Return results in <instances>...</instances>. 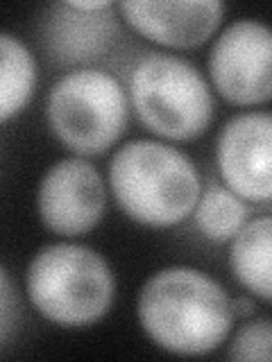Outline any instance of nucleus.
Wrapping results in <instances>:
<instances>
[{
    "label": "nucleus",
    "mask_w": 272,
    "mask_h": 362,
    "mask_svg": "<svg viewBox=\"0 0 272 362\" xmlns=\"http://www.w3.org/2000/svg\"><path fill=\"white\" fill-rule=\"evenodd\" d=\"M136 315L147 337L175 356H204L218 349L234 324L232 299L207 272L173 265L141 288Z\"/></svg>",
    "instance_id": "obj_1"
},
{
    "label": "nucleus",
    "mask_w": 272,
    "mask_h": 362,
    "mask_svg": "<svg viewBox=\"0 0 272 362\" xmlns=\"http://www.w3.org/2000/svg\"><path fill=\"white\" fill-rule=\"evenodd\" d=\"M111 195L130 220L152 229L184 222L196 209L202 179L191 158L162 141L125 143L109 163Z\"/></svg>",
    "instance_id": "obj_2"
},
{
    "label": "nucleus",
    "mask_w": 272,
    "mask_h": 362,
    "mask_svg": "<svg viewBox=\"0 0 272 362\" xmlns=\"http://www.w3.org/2000/svg\"><path fill=\"white\" fill-rule=\"evenodd\" d=\"M26 290L45 320L79 328L102 320L116 297L113 269L96 249L75 243L41 247L28 265Z\"/></svg>",
    "instance_id": "obj_3"
},
{
    "label": "nucleus",
    "mask_w": 272,
    "mask_h": 362,
    "mask_svg": "<svg viewBox=\"0 0 272 362\" xmlns=\"http://www.w3.org/2000/svg\"><path fill=\"white\" fill-rule=\"evenodd\" d=\"M130 100L145 127L168 141L198 139L213 118L207 79L177 54L141 57L130 75Z\"/></svg>",
    "instance_id": "obj_4"
},
{
    "label": "nucleus",
    "mask_w": 272,
    "mask_h": 362,
    "mask_svg": "<svg viewBox=\"0 0 272 362\" xmlns=\"http://www.w3.org/2000/svg\"><path fill=\"white\" fill-rule=\"evenodd\" d=\"M48 127L77 156L107 152L128 127V93L100 68H73L52 84L45 100Z\"/></svg>",
    "instance_id": "obj_5"
},
{
    "label": "nucleus",
    "mask_w": 272,
    "mask_h": 362,
    "mask_svg": "<svg viewBox=\"0 0 272 362\" xmlns=\"http://www.w3.org/2000/svg\"><path fill=\"white\" fill-rule=\"evenodd\" d=\"M272 34L261 21L243 18L227 25L209 52L215 90L232 105H266L272 95Z\"/></svg>",
    "instance_id": "obj_6"
},
{
    "label": "nucleus",
    "mask_w": 272,
    "mask_h": 362,
    "mask_svg": "<svg viewBox=\"0 0 272 362\" xmlns=\"http://www.w3.org/2000/svg\"><path fill=\"white\" fill-rule=\"evenodd\" d=\"M41 222L57 235H82L96 229L107 209V188L98 168L84 156L57 161L37 190Z\"/></svg>",
    "instance_id": "obj_7"
},
{
    "label": "nucleus",
    "mask_w": 272,
    "mask_h": 362,
    "mask_svg": "<svg viewBox=\"0 0 272 362\" xmlns=\"http://www.w3.org/2000/svg\"><path fill=\"white\" fill-rule=\"evenodd\" d=\"M215 161L225 186L245 202L268 204L272 195V116L247 111L220 129Z\"/></svg>",
    "instance_id": "obj_8"
},
{
    "label": "nucleus",
    "mask_w": 272,
    "mask_h": 362,
    "mask_svg": "<svg viewBox=\"0 0 272 362\" xmlns=\"http://www.w3.org/2000/svg\"><path fill=\"white\" fill-rule=\"evenodd\" d=\"M123 18L145 37L166 48H198L220 28V0H123Z\"/></svg>",
    "instance_id": "obj_9"
},
{
    "label": "nucleus",
    "mask_w": 272,
    "mask_h": 362,
    "mask_svg": "<svg viewBox=\"0 0 272 362\" xmlns=\"http://www.w3.org/2000/svg\"><path fill=\"white\" fill-rule=\"evenodd\" d=\"M111 9L89 14V11L71 7L68 0L52 5L43 28V41L50 59L60 64L98 59L107 48H111L118 34V23Z\"/></svg>",
    "instance_id": "obj_10"
},
{
    "label": "nucleus",
    "mask_w": 272,
    "mask_h": 362,
    "mask_svg": "<svg viewBox=\"0 0 272 362\" xmlns=\"http://www.w3.org/2000/svg\"><path fill=\"white\" fill-rule=\"evenodd\" d=\"M230 267L238 283L259 297L270 301L272 294V220L268 215L247 220L230 240Z\"/></svg>",
    "instance_id": "obj_11"
},
{
    "label": "nucleus",
    "mask_w": 272,
    "mask_h": 362,
    "mask_svg": "<svg viewBox=\"0 0 272 362\" xmlns=\"http://www.w3.org/2000/svg\"><path fill=\"white\" fill-rule=\"evenodd\" d=\"M37 86V62L18 37L0 32V122L28 107Z\"/></svg>",
    "instance_id": "obj_12"
},
{
    "label": "nucleus",
    "mask_w": 272,
    "mask_h": 362,
    "mask_svg": "<svg viewBox=\"0 0 272 362\" xmlns=\"http://www.w3.org/2000/svg\"><path fill=\"white\" fill-rule=\"evenodd\" d=\"M196 224L202 235L211 243H230L241 231V226L249 220V209L227 186H209L200 192V199L193 209Z\"/></svg>",
    "instance_id": "obj_13"
},
{
    "label": "nucleus",
    "mask_w": 272,
    "mask_h": 362,
    "mask_svg": "<svg viewBox=\"0 0 272 362\" xmlns=\"http://www.w3.org/2000/svg\"><path fill=\"white\" fill-rule=\"evenodd\" d=\"M272 354V322L268 317H256V320L243 324L236 331L230 358L238 362H268Z\"/></svg>",
    "instance_id": "obj_14"
},
{
    "label": "nucleus",
    "mask_w": 272,
    "mask_h": 362,
    "mask_svg": "<svg viewBox=\"0 0 272 362\" xmlns=\"http://www.w3.org/2000/svg\"><path fill=\"white\" fill-rule=\"evenodd\" d=\"M18 322V297L7 269L0 265V344H5L14 333Z\"/></svg>",
    "instance_id": "obj_15"
},
{
    "label": "nucleus",
    "mask_w": 272,
    "mask_h": 362,
    "mask_svg": "<svg viewBox=\"0 0 272 362\" xmlns=\"http://www.w3.org/2000/svg\"><path fill=\"white\" fill-rule=\"evenodd\" d=\"M234 317H252L254 315V301L249 297H236L232 301Z\"/></svg>",
    "instance_id": "obj_16"
}]
</instances>
